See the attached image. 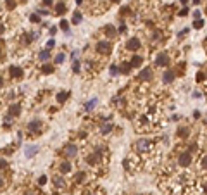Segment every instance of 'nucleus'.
Listing matches in <instances>:
<instances>
[{
	"instance_id": "1",
	"label": "nucleus",
	"mask_w": 207,
	"mask_h": 195,
	"mask_svg": "<svg viewBox=\"0 0 207 195\" xmlns=\"http://www.w3.org/2000/svg\"><path fill=\"white\" fill-rule=\"evenodd\" d=\"M190 164H192V154H190L188 150L181 152L180 157H178V166H180V168H188Z\"/></svg>"
},
{
	"instance_id": "2",
	"label": "nucleus",
	"mask_w": 207,
	"mask_h": 195,
	"mask_svg": "<svg viewBox=\"0 0 207 195\" xmlns=\"http://www.w3.org/2000/svg\"><path fill=\"white\" fill-rule=\"evenodd\" d=\"M97 52L98 54H104V55H109L110 52H112V43L110 42H98L97 43Z\"/></svg>"
},
{
	"instance_id": "3",
	"label": "nucleus",
	"mask_w": 207,
	"mask_h": 195,
	"mask_svg": "<svg viewBox=\"0 0 207 195\" xmlns=\"http://www.w3.org/2000/svg\"><path fill=\"white\" fill-rule=\"evenodd\" d=\"M64 156L66 157H76L78 156V147H76V143H66V145H64Z\"/></svg>"
},
{
	"instance_id": "4",
	"label": "nucleus",
	"mask_w": 207,
	"mask_h": 195,
	"mask_svg": "<svg viewBox=\"0 0 207 195\" xmlns=\"http://www.w3.org/2000/svg\"><path fill=\"white\" fill-rule=\"evenodd\" d=\"M135 148H137V152H140V154H143L145 150H149L150 148V140L147 138H141L137 142V145H135Z\"/></svg>"
},
{
	"instance_id": "5",
	"label": "nucleus",
	"mask_w": 207,
	"mask_h": 195,
	"mask_svg": "<svg viewBox=\"0 0 207 195\" xmlns=\"http://www.w3.org/2000/svg\"><path fill=\"white\" fill-rule=\"evenodd\" d=\"M100 159H102V154L97 150V152H93V154H90V156L86 157V162H88L90 166H95V164L100 162Z\"/></svg>"
},
{
	"instance_id": "6",
	"label": "nucleus",
	"mask_w": 207,
	"mask_h": 195,
	"mask_svg": "<svg viewBox=\"0 0 207 195\" xmlns=\"http://www.w3.org/2000/svg\"><path fill=\"white\" fill-rule=\"evenodd\" d=\"M140 47H141V43H140L138 38H129L128 43H126V48H128V50H138Z\"/></svg>"
},
{
	"instance_id": "7",
	"label": "nucleus",
	"mask_w": 207,
	"mask_h": 195,
	"mask_svg": "<svg viewBox=\"0 0 207 195\" xmlns=\"http://www.w3.org/2000/svg\"><path fill=\"white\" fill-rule=\"evenodd\" d=\"M155 64L161 66V67L168 66V64H169V57H168V54H159L157 59H155Z\"/></svg>"
},
{
	"instance_id": "8",
	"label": "nucleus",
	"mask_w": 207,
	"mask_h": 195,
	"mask_svg": "<svg viewBox=\"0 0 207 195\" xmlns=\"http://www.w3.org/2000/svg\"><path fill=\"white\" fill-rule=\"evenodd\" d=\"M36 152H38V145H33V143H31V145H28V147L24 148V154H26V157H33Z\"/></svg>"
},
{
	"instance_id": "9",
	"label": "nucleus",
	"mask_w": 207,
	"mask_h": 195,
	"mask_svg": "<svg viewBox=\"0 0 207 195\" xmlns=\"http://www.w3.org/2000/svg\"><path fill=\"white\" fill-rule=\"evenodd\" d=\"M173 79H174V73H173V71H164V74H162L164 85H169V83H173Z\"/></svg>"
},
{
	"instance_id": "10",
	"label": "nucleus",
	"mask_w": 207,
	"mask_h": 195,
	"mask_svg": "<svg viewBox=\"0 0 207 195\" xmlns=\"http://www.w3.org/2000/svg\"><path fill=\"white\" fill-rule=\"evenodd\" d=\"M7 111H9V114H10L12 117H14V116H18V114L21 112V104H10Z\"/></svg>"
},
{
	"instance_id": "11",
	"label": "nucleus",
	"mask_w": 207,
	"mask_h": 195,
	"mask_svg": "<svg viewBox=\"0 0 207 195\" xmlns=\"http://www.w3.org/2000/svg\"><path fill=\"white\" fill-rule=\"evenodd\" d=\"M141 62H143V57H140V55H133V57H131V61H129V64H131V67H140Z\"/></svg>"
},
{
	"instance_id": "12",
	"label": "nucleus",
	"mask_w": 207,
	"mask_h": 195,
	"mask_svg": "<svg viewBox=\"0 0 207 195\" xmlns=\"http://www.w3.org/2000/svg\"><path fill=\"white\" fill-rule=\"evenodd\" d=\"M40 126H42V121H40V119H33V121H30V124H28V130L35 131V130H40Z\"/></svg>"
},
{
	"instance_id": "13",
	"label": "nucleus",
	"mask_w": 207,
	"mask_h": 195,
	"mask_svg": "<svg viewBox=\"0 0 207 195\" xmlns=\"http://www.w3.org/2000/svg\"><path fill=\"white\" fill-rule=\"evenodd\" d=\"M38 59H40L42 62L49 61V59H50V50H49V48H45V50H40V54H38Z\"/></svg>"
},
{
	"instance_id": "14",
	"label": "nucleus",
	"mask_w": 207,
	"mask_h": 195,
	"mask_svg": "<svg viewBox=\"0 0 207 195\" xmlns=\"http://www.w3.org/2000/svg\"><path fill=\"white\" fill-rule=\"evenodd\" d=\"M140 79H147V81H150V79H152V71H150L149 67H145L143 71H140Z\"/></svg>"
},
{
	"instance_id": "15",
	"label": "nucleus",
	"mask_w": 207,
	"mask_h": 195,
	"mask_svg": "<svg viewBox=\"0 0 207 195\" xmlns=\"http://www.w3.org/2000/svg\"><path fill=\"white\" fill-rule=\"evenodd\" d=\"M112 128H114V124H112V123H104V124H102V128H100V133L102 135H107V133H110V131H112Z\"/></svg>"
},
{
	"instance_id": "16",
	"label": "nucleus",
	"mask_w": 207,
	"mask_h": 195,
	"mask_svg": "<svg viewBox=\"0 0 207 195\" xmlns=\"http://www.w3.org/2000/svg\"><path fill=\"white\" fill-rule=\"evenodd\" d=\"M59 171H61L62 174L69 173V171H71V164H69V162H67V160H64V162H61V164H59Z\"/></svg>"
},
{
	"instance_id": "17",
	"label": "nucleus",
	"mask_w": 207,
	"mask_h": 195,
	"mask_svg": "<svg viewBox=\"0 0 207 195\" xmlns=\"http://www.w3.org/2000/svg\"><path fill=\"white\" fill-rule=\"evenodd\" d=\"M10 76H12V78H19V76H22V69H21V67L12 66V67H10Z\"/></svg>"
},
{
	"instance_id": "18",
	"label": "nucleus",
	"mask_w": 207,
	"mask_h": 195,
	"mask_svg": "<svg viewBox=\"0 0 207 195\" xmlns=\"http://www.w3.org/2000/svg\"><path fill=\"white\" fill-rule=\"evenodd\" d=\"M119 71L123 74H128L129 71H131V64H129V62H123V64L119 66Z\"/></svg>"
},
{
	"instance_id": "19",
	"label": "nucleus",
	"mask_w": 207,
	"mask_h": 195,
	"mask_svg": "<svg viewBox=\"0 0 207 195\" xmlns=\"http://www.w3.org/2000/svg\"><path fill=\"white\" fill-rule=\"evenodd\" d=\"M85 178H86V174H85L83 171H78V173L74 174V181H76V183H83Z\"/></svg>"
},
{
	"instance_id": "20",
	"label": "nucleus",
	"mask_w": 207,
	"mask_h": 195,
	"mask_svg": "<svg viewBox=\"0 0 207 195\" xmlns=\"http://www.w3.org/2000/svg\"><path fill=\"white\" fill-rule=\"evenodd\" d=\"M97 102H98L97 99H92L90 102H86V104H85V111H88V112H90V111H92V109L97 105Z\"/></svg>"
},
{
	"instance_id": "21",
	"label": "nucleus",
	"mask_w": 207,
	"mask_h": 195,
	"mask_svg": "<svg viewBox=\"0 0 207 195\" xmlns=\"http://www.w3.org/2000/svg\"><path fill=\"white\" fill-rule=\"evenodd\" d=\"M54 185L57 186V188H62V186L66 185V183H64V178H61V176H55V178H54Z\"/></svg>"
},
{
	"instance_id": "22",
	"label": "nucleus",
	"mask_w": 207,
	"mask_h": 195,
	"mask_svg": "<svg viewBox=\"0 0 207 195\" xmlns=\"http://www.w3.org/2000/svg\"><path fill=\"white\" fill-rule=\"evenodd\" d=\"M178 136H181V138L188 136V128H185V126H180V128H178Z\"/></svg>"
},
{
	"instance_id": "23",
	"label": "nucleus",
	"mask_w": 207,
	"mask_h": 195,
	"mask_svg": "<svg viewBox=\"0 0 207 195\" xmlns=\"http://www.w3.org/2000/svg\"><path fill=\"white\" fill-rule=\"evenodd\" d=\"M64 59H66V54H64V52H61V54H57V55H55L54 62H55V64H61V62H64Z\"/></svg>"
},
{
	"instance_id": "24",
	"label": "nucleus",
	"mask_w": 207,
	"mask_h": 195,
	"mask_svg": "<svg viewBox=\"0 0 207 195\" xmlns=\"http://www.w3.org/2000/svg\"><path fill=\"white\" fill-rule=\"evenodd\" d=\"M67 97H69V91H61V93H57V100H59V102H66Z\"/></svg>"
},
{
	"instance_id": "25",
	"label": "nucleus",
	"mask_w": 207,
	"mask_h": 195,
	"mask_svg": "<svg viewBox=\"0 0 207 195\" xmlns=\"http://www.w3.org/2000/svg\"><path fill=\"white\" fill-rule=\"evenodd\" d=\"M71 22H73V24H79V22H81V14H79V12H74V14H73V19H71Z\"/></svg>"
},
{
	"instance_id": "26",
	"label": "nucleus",
	"mask_w": 207,
	"mask_h": 195,
	"mask_svg": "<svg viewBox=\"0 0 207 195\" xmlns=\"http://www.w3.org/2000/svg\"><path fill=\"white\" fill-rule=\"evenodd\" d=\"M105 33H107V36H114L116 35L114 26H112V24H107V26H105Z\"/></svg>"
},
{
	"instance_id": "27",
	"label": "nucleus",
	"mask_w": 207,
	"mask_h": 195,
	"mask_svg": "<svg viewBox=\"0 0 207 195\" xmlns=\"http://www.w3.org/2000/svg\"><path fill=\"white\" fill-rule=\"evenodd\" d=\"M200 168L205 169V171H207V154H204L202 159H200Z\"/></svg>"
},
{
	"instance_id": "28",
	"label": "nucleus",
	"mask_w": 207,
	"mask_h": 195,
	"mask_svg": "<svg viewBox=\"0 0 207 195\" xmlns=\"http://www.w3.org/2000/svg\"><path fill=\"white\" fill-rule=\"evenodd\" d=\"M59 26H61V30H62V31H69V30H67V28H69V22H67L66 19H62Z\"/></svg>"
},
{
	"instance_id": "29",
	"label": "nucleus",
	"mask_w": 207,
	"mask_h": 195,
	"mask_svg": "<svg viewBox=\"0 0 207 195\" xmlns=\"http://www.w3.org/2000/svg\"><path fill=\"white\" fill-rule=\"evenodd\" d=\"M117 73H121V71H119V66L112 64V66H110V74H112V76H116Z\"/></svg>"
},
{
	"instance_id": "30",
	"label": "nucleus",
	"mask_w": 207,
	"mask_h": 195,
	"mask_svg": "<svg viewBox=\"0 0 207 195\" xmlns=\"http://www.w3.org/2000/svg\"><path fill=\"white\" fill-rule=\"evenodd\" d=\"M55 10H57V14H62V12H64V10H66V5H64V4H62V2H61V4H57V7H55Z\"/></svg>"
},
{
	"instance_id": "31",
	"label": "nucleus",
	"mask_w": 207,
	"mask_h": 195,
	"mask_svg": "<svg viewBox=\"0 0 207 195\" xmlns=\"http://www.w3.org/2000/svg\"><path fill=\"white\" fill-rule=\"evenodd\" d=\"M79 67H81L79 61H74V62H73V71H74V73H79Z\"/></svg>"
},
{
	"instance_id": "32",
	"label": "nucleus",
	"mask_w": 207,
	"mask_h": 195,
	"mask_svg": "<svg viewBox=\"0 0 207 195\" xmlns=\"http://www.w3.org/2000/svg\"><path fill=\"white\" fill-rule=\"evenodd\" d=\"M202 26H204V21H202V19H197V21L193 22V28H197V30H200Z\"/></svg>"
},
{
	"instance_id": "33",
	"label": "nucleus",
	"mask_w": 207,
	"mask_h": 195,
	"mask_svg": "<svg viewBox=\"0 0 207 195\" xmlns=\"http://www.w3.org/2000/svg\"><path fill=\"white\" fill-rule=\"evenodd\" d=\"M42 71H43L45 74H50V73H54V67H52V66H43V69H42Z\"/></svg>"
},
{
	"instance_id": "34",
	"label": "nucleus",
	"mask_w": 207,
	"mask_h": 195,
	"mask_svg": "<svg viewBox=\"0 0 207 195\" xmlns=\"http://www.w3.org/2000/svg\"><path fill=\"white\" fill-rule=\"evenodd\" d=\"M7 2V9H14L16 7V0H5Z\"/></svg>"
},
{
	"instance_id": "35",
	"label": "nucleus",
	"mask_w": 207,
	"mask_h": 195,
	"mask_svg": "<svg viewBox=\"0 0 207 195\" xmlns=\"http://www.w3.org/2000/svg\"><path fill=\"white\" fill-rule=\"evenodd\" d=\"M54 47H55V40H54V38H50L49 42H47V48L50 50V48H54Z\"/></svg>"
},
{
	"instance_id": "36",
	"label": "nucleus",
	"mask_w": 207,
	"mask_h": 195,
	"mask_svg": "<svg viewBox=\"0 0 207 195\" xmlns=\"http://www.w3.org/2000/svg\"><path fill=\"white\" fill-rule=\"evenodd\" d=\"M45 183H47V176L43 174V176L38 178V185H45Z\"/></svg>"
},
{
	"instance_id": "37",
	"label": "nucleus",
	"mask_w": 207,
	"mask_h": 195,
	"mask_svg": "<svg viewBox=\"0 0 207 195\" xmlns=\"http://www.w3.org/2000/svg\"><path fill=\"white\" fill-rule=\"evenodd\" d=\"M31 22H40V18H38V14H31Z\"/></svg>"
},
{
	"instance_id": "38",
	"label": "nucleus",
	"mask_w": 207,
	"mask_h": 195,
	"mask_svg": "<svg viewBox=\"0 0 207 195\" xmlns=\"http://www.w3.org/2000/svg\"><path fill=\"white\" fill-rule=\"evenodd\" d=\"M202 79H205V73H198L197 74V81H202Z\"/></svg>"
},
{
	"instance_id": "39",
	"label": "nucleus",
	"mask_w": 207,
	"mask_h": 195,
	"mask_svg": "<svg viewBox=\"0 0 207 195\" xmlns=\"http://www.w3.org/2000/svg\"><path fill=\"white\" fill-rule=\"evenodd\" d=\"M36 14H42V16H47V14H49V10H45V9H38V10H36Z\"/></svg>"
},
{
	"instance_id": "40",
	"label": "nucleus",
	"mask_w": 207,
	"mask_h": 195,
	"mask_svg": "<svg viewBox=\"0 0 207 195\" xmlns=\"http://www.w3.org/2000/svg\"><path fill=\"white\" fill-rule=\"evenodd\" d=\"M193 18H195V21H197V19H200V10H195V12H193Z\"/></svg>"
},
{
	"instance_id": "41",
	"label": "nucleus",
	"mask_w": 207,
	"mask_h": 195,
	"mask_svg": "<svg viewBox=\"0 0 207 195\" xmlns=\"http://www.w3.org/2000/svg\"><path fill=\"white\" fill-rule=\"evenodd\" d=\"M186 14H188V9H183V10L180 12V18H183V16H186Z\"/></svg>"
},
{
	"instance_id": "42",
	"label": "nucleus",
	"mask_w": 207,
	"mask_h": 195,
	"mask_svg": "<svg viewBox=\"0 0 207 195\" xmlns=\"http://www.w3.org/2000/svg\"><path fill=\"white\" fill-rule=\"evenodd\" d=\"M198 97H202V93H198V91H193V99H198Z\"/></svg>"
},
{
	"instance_id": "43",
	"label": "nucleus",
	"mask_w": 207,
	"mask_h": 195,
	"mask_svg": "<svg viewBox=\"0 0 207 195\" xmlns=\"http://www.w3.org/2000/svg\"><path fill=\"white\" fill-rule=\"evenodd\" d=\"M57 33V28H50V35H55Z\"/></svg>"
},
{
	"instance_id": "44",
	"label": "nucleus",
	"mask_w": 207,
	"mask_h": 195,
	"mask_svg": "<svg viewBox=\"0 0 207 195\" xmlns=\"http://www.w3.org/2000/svg\"><path fill=\"white\" fill-rule=\"evenodd\" d=\"M43 4L45 5H52V0H43Z\"/></svg>"
},
{
	"instance_id": "45",
	"label": "nucleus",
	"mask_w": 207,
	"mask_h": 195,
	"mask_svg": "<svg viewBox=\"0 0 207 195\" xmlns=\"http://www.w3.org/2000/svg\"><path fill=\"white\" fill-rule=\"evenodd\" d=\"M204 193L207 195V183H204Z\"/></svg>"
},
{
	"instance_id": "46",
	"label": "nucleus",
	"mask_w": 207,
	"mask_h": 195,
	"mask_svg": "<svg viewBox=\"0 0 207 195\" xmlns=\"http://www.w3.org/2000/svg\"><path fill=\"white\" fill-rule=\"evenodd\" d=\"M200 2H202V0H193V4H195V5H198Z\"/></svg>"
},
{
	"instance_id": "47",
	"label": "nucleus",
	"mask_w": 207,
	"mask_h": 195,
	"mask_svg": "<svg viewBox=\"0 0 207 195\" xmlns=\"http://www.w3.org/2000/svg\"><path fill=\"white\" fill-rule=\"evenodd\" d=\"M24 195H36V193H33V192H28V193H24Z\"/></svg>"
},
{
	"instance_id": "48",
	"label": "nucleus",
	"mask_w": 207,
	"mask_h": 195,
	"mask_svg": "<svg viewBox=\"0 0 207 195\" xmlns=\"http://www.w3.org/2000/svg\"><path fill=\"white\" fill-rule=\"evenodd\" d=\"M186 2H188V0H181V4L183 5H186Z\"/></svg>"
},
{
	"instance_id": "49",
	"label": "nucleus",
	"mask_w": 207,
	"mask_h": 195,
	"mask_svg": "<svg viewBox=\"0 0 207 195\" xmlns=\"http://www.w3.org/2000/svg\"><path fill=\"white\" fill-rule=\"evenodd\" d=\"M109 2H119V0H109Z\"/></svg>"
}]
</instances>
